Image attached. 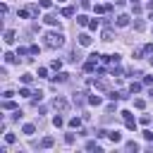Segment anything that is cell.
Segmentation results:
<instances>
[{"instance_id": "6da1fadb", "label": "cell", "mask_w": 153, "mask_h": 153, "mask_svg": "<svg viewBox=\"0 0 153 153\" xmlns=\"http://www.w3.org/2000/svg\"><path fill=\"white\" fill-rule=\"evenodd\" d=\"M45 45L48 48H62L65 45V36L60 31H50V33H45Z\"/></svg>"}, {"instance_id": "7a4b0ae2", "label": "cell", "mask_w": 153, "mask_h": 153, "mask_svg": "<svg viewBox=\"0 0 153 153\" xmlns=\"http://www.w3.org/2000/svg\"><path fill=\"white\" fill-rule=\"evenodd\" d=\"M53 105H55V110H67V108H69V103H67L65 98H55Z\"/></svg>"}, {"instance_id": "3957f363", "label": "cell", "mask_w": 153, "mask_h": 153, "mask_svg": "<svg viewBox=\"0 0 153 153\" xmlns=\"http://www.w3.org/2000/svg\"><path fill=\"white\" fill-rule=\"evenodd\" d=\"M50 79H53L55 84H65V81L69 79V74H65V72H57V74H55V76H50Z\"/></svg>"}, {"instance_id": "277c9868", "label": "cell", "mask_w": 153, "mask_h": 153, "mask_svg": "<svg viewBox=\"0 0 153 153\" xmlns=\"http://www.w3.org/2000/svg\"><path fill=\"white\" fill-rule=\"evenodd\" d=\"M43 22H45L48 26H57V17H55V14H45V17H43Z\"/></svg>"}, {"instance_id": "5b68a950", "label": "cell", "mask_w": 153, "mask_h": 153, "mask_svg": "<svg viewBox=\"0 0 153 153\" xmlns=\"http://www.w3.org/2000/svg\"><path fill=\"white\" fill-rule=\"evenodd\" d=\"M108 136H110V141H112V143H120V141H122V134H120L117 129H112V131H110Z\"/></svg>"}, {"instance_id": "8992f818", "label": "cell", "mask_w": 153, "mask_h": 153, "mask_svg": "<svg viewBox=\"0 0 153 153\" xmlns=\"http://www.w3.org/2000/svg\"><path fill=\"white\" fill-rule=\"evenodd\" d=\"M115 24H117V26H127V24H129V17H127V14H120V17L115 19Z\"/></svg>"}, {"instance_id": "52a82bcc", "label": "cell", "mask_w": 153, "mask_h": 153, "mask_svg": "<svg viewBox=\"0 0 153 153\" xmlns=\"http://www.w3.org/2000/svg\"><path fill=\"white\" fill-rule=\"evenodd\" d=\"M91 41H93V38H91L88 33H81V36H79V45H91Z\"/></svg>"}, {"instance_id": "ba28073f", "label": "cell", "mask_w": 153, "mask_h": 153, "mask_svg": "<svg viewBox=\"0 0 153 153\" xmlns=\"http://www.w3.org/2000/svg\"><path fill=\"white\" fill-rule=\"evenodd\" d=\"M88 22H91V19H88L86 14H79V17H76V24H79V26H88Z\"/></svg>"}, {"instance_id": "9c48e42d", "label": "cell", "mask_w": 153, "mask_h": 153, "mask_svg": "<svg viewBox=\"0 0 153 153\" xmlns=\"http://www.w3.org/2000/svg\"><path fill=\"white\" fill-rule=\"evenodd\" d=\"M5 43H14V31H12V29L5 31Z\"/></svg>"}, {"instance_id": "30bf717a", "label": "cell", "mask_w": 153, "mask_h": 153, "mask_svg": "<svg viewBox=\"0 0 153 153\" xmlns=\"http://www.w3.org/2000/svg\"><path fill=\"white\" fill-rule=\"evenodd\" d=\"M84 69H86V72H96V60H88V62H84Z\"/></svg>"}, {"instance_id": "8fae6325", "label": "cell", "mask_w": 153, "mask_h": 153, "mask_svg": "<svg viewBox=\"0 0 153 153\" xmlns=\"http://www.w3.org/2000/svg\"><path fill=\"white\" fill-rule=\"evenodd\" d=\"M86 100H88L91 105H100V103H103V98H100V96H88Z\"/></svg>"}, {"instance_id": "7c38bea8", "label": "cell", "mask_w": 153, "mask_h": 153, "mask_svg": "<svg viewBox=\"0 0 153 153\" xmlns=\"http://www.w3.org/2000/svg\"><path fill=\"white\" fill-rule=\"evenodd\" d=\"M2 108H5V110H17V105H14V100H10V98H5V103H2Z\"/></svg>"}, {"instance_id": "4fadbf2b", "label": "cell", "mask_w": 153, "mask_h": 153, "mask_svg": "<svg viewBox=\"0 0 153 153\" xmlns=\"http://www.w3.org/2000/svg\"><path fill=\"white\" fill-rule=\"evenodd\" d=\"M53 143H55V139H53V136H45V139L41 141V146H43V148H50Z\"/></svg>"}, {"instance_id": "5bb4252c", "label": "cell", "mask_w": 153, "mask_h": 153, "mask_svg": "<svg viewBox=\"0 0 153 153\" xmlns=\"http://www.w3.org/2000/svg\"><path fill=\"white\" fill-rule=\"evenodd\" d=\"M69 127H72V129H79V127H81V120H79V117H72V120H69Z\"/></svg>"}, {"instance_id": "9a60e30c", "label": "cell", "mask_w": 153, "mask_h": 153, "mask_svg": "<svg viewBox=\"0 0 153 153\" xmlns=\"http://www.w3.org/2000/svg\"><path fill=\"white\" fill-rule=\"evenodd\" d=\"M124 148H127V151H139V143H136V141H127Z\"/></svg>"}, {"instance_id": "2e32d148", "label": "cell", "mask_w": 153, "mask_h": 153, "mask_svg": "<svg viewBox=\"0 0 153 153\" xmlns=\"http://www.w3.org/2000/svg\"><path fill=\"white\" fill-rule=\"evenodd\" d=\"M131 12H134V14H139V12H141V2L131 0Z\"/></svg>"}, {"instance_id": "e0dca14e", "label": "cell", "mask_w": 153, "mask_h": 153, "mask_svg": "<svg viewBox=\"0 0 153 153\" xmlns=\"http://www.w3.org/2000/svg\"><path fill=\"white\" fill-rule=\"evenodd\" d=\"M72 100H74V105H81V103H84V93H74Z\"/></svg>"}, {"instance_id": "ac0fdd59", "label": "cell", "mask_w": 153, "mask_h": 153, "mask_svg": "<svg viewBox=\"0 0 153 153\" xmlns=\"http://www.w3.org/2000/svg\"><path fill=\"white\" fill-rule=\"evenodd\" d=\"M86 151H100V146H98L96 141H88V143H86Z\"/></svg>"}, {"instance_id": "d6986e66", "label": "cell", "mask_w": 153, "mask_h": 153, "mask_svg": "<svg viewBox=\"0 0 153 153\" xmlns=\"http://www.w3.org/2000/svg\"><path fill=\"white\" fill-rule=\"evenodd\" d=\"M38 7H43V10H50V7H53V0H41V2H38Z\"/></svg>"}, {"instance_id": "ffe728a7", "label": "cell", "mask_w": 153, "mask_h": 153, "mask_svg": "<svg viewBox=\"0 0 153 153\" xmlns=\"http://www.w3.org/2000/svg\"><path fill=\"white\" fill-rule=\"evenodd\" d=\"M134 29H136V31H143V29H146V24H143L141 19H136V22H134Z\"/></svg>"}, {"instance_id": "44dd1931", "label": "cell", "mask_w": 153, "mask_h": 153, "mask_svg": "<svg viewBox=\"0 0 153 153\" xmlns=\"http://www.w3.org/2000/svg\"><path fill=\"white\" fill-rule=\"evenodd\" d=\"M139 91H141V84H136V81H134V84L129 86V93H139Z\"/></svg>"}, {"instance_id": "7402d4cb", "label": "cell", "mask_w": 153, "mask_h": 153, "mask_svg": "<svg viewBox=\"0 0 153 153\" xmlns=\"http://www.w3.org/2000/svg\"><path fill=\"white\" fill-rule=\"evenodd\" d=\"M19 96H24V98H31V96H33V93H31V91H29V88H26V86H24V88H19Z\"/></svg>"}, {"instance_id": "603a6c76", "label": "cell", "mask_w": 153, "mask_h": 153, "mask_svg": "<svg viewBox=\"0 0 153 153\" xmlns=\"http://www.w3.org/2000/svg\"><path fill=\"white\" fill-rule=\"evenodd\" d=\"M53 124H55V127H62V124H65V120H62L60 115H55V117H53Z\"/></svg>"}, {"instance_id": "cb8c5ba5", "label": "cell", "mask_w": 153, "mask_h": 153, "mask_svg": "<svg viewBox=\"0 0 153 153\" xmlns=\"http://www.w3.org/2000/svg\"><path fill=\"white\" fill-rule=\"evenodd\" d=\"M62 14H65V17H74V7H65Z\"/></svg>"}, {"instance_id": "d4e9b609", "label": "cell", "mask_w": 153, "mask_h": 153, "mask_svg": "<svg viewBox=\"0 0 153 153\" xmlns=\"http://www.w3.org/2000/svg\"><path fill=\"white\" fill-rule=\"evenodd\" d=\"M103 41H112V31H110V29L103 31Z\"/></svg>"}, {"instance_id": "484cf974", "label": "cell", "mask_w": 153, "mask_h": 153, "mask_svg": "<svg viewBox=\"0 0 153 153\" xmlns=\"http://www.w3.org/2000/svg\"><path fill=\"white\" fill-rule=\"evenodd\" d=\"M124 124H127V129H136V122H134V117H131V120H124Z\"/></svg>"}, {"instance_id": "4316f807", "label": "cell", "mask_w": 153, "mask_h": 153, "mask_svg": "<svg viewBox=\"0 0 153 153\" xmlns=\"http://www.w3.org/2000/svg\"><path fill=\"white\" fill-rule=\"evenodd\" d=\"M33 131H36L33 124H24V134H33Z\"/></svg>"}, {"instance_id": "83f0119b", "label": "cell", "mask_w": 153, "mask_h": 153, "mask_svg": "<svg viewBox=\"0 0 153 153\" xmlns=\"http://www.w3.org/2000/svg\"><path fill=\"white\" fill-rule=\"evenodd\" d=\"M17 14H19V17H22V19H26V17H29V14H31V10H19V12H17Z\"/></svg>"}, {"instance_id": "f1b7e54d", "label": "cell", "mask_w": 153, "mask_h": 153, "mask_svg": "<svg viewBox=\"0 0 153 153\" xmlns=\"http://www.w3.org/2000/svg\"><path fill=\"white\" fill-rule=\"evenodd\" d=\"M88 29L96 31V29H98V19H91V22H88Z\"/></svg>"}, {"instance_id": "f546056e", "label": "cell", "mask_w": 153, "mask_h": 153, "mask_svg": "<svg viewBox=\"0 0 153 153\" xmlns=\"http://www.w3.org/2000/svg\"><path fill=\"white\" fill-rule=\"evenodd\" d=\"M22 81H24V84H31L33 76H31V74H22Z\"/></svg>"}, {"instance_id": "4dcf8cb0", "label": "cell", "mask_w": 153, "mask_h": 153, "mask_svg": "<svg viewBox=\"0 0 153 153\" xmlns=\"http://www.w3.org/2000/svg\"><path fill=\"white\" fill-rule=\"evenodd\" d=\"M5 141H7V143H14L17 136H14V134H5Z\"/></svg>"}, {"instance_id": "1f68e13d", "label": "cell", "mask_w": 153, "mask_h": 153, "mask_svg": "<svg viewBox=\"0 0 153 153\" xmlns=\"http://www.w3.org/2000/svg\"><path fill=\"white\" fill-rule=\"evenodd\" d=\"M14 60H17V57H14L12 53H5V62H14Z\"/></svg>"}, {"instance_id": "d6a6232c", "label": "cell", "mask_w": 153, "mask_h": 153, "mask_svg": "<svg viewBox=\"0 0 153 153\" xmlns=\"http://www.w3.org/2000/svg\"><path fill=\"white\" fill-rule=\"evenodd\" d=\"M50 67H53V69H60V67H62V62H60V60H53V62H50Z\"/></svg>"}, {"instance_id": "836d02e7", "label": "cell", "mask_w": 153, "mask_h": 153, "mask_svg": "<svg viewBox=\"0 0 153 153\" xmlns=\"http://www.w3.org/2000/svg\"><path fill=\"white\" fill-rule=\"evenodd\" d=\"M143 139H146V141H153V131L146 129V131H143Z\"/></svg>"}, {"instance_id": "e575fe53", "label": "cell", "mask_w": 153, "mask_h": 153, "mask_svg": "<svg viewBox=\"0 0 153 153\" xmlns=\"http://www.w3.org/2000/svg\"><path fill=\"white\" fill-rule=\"evenodd\" d=\"M134 105H136V108H139V110H141V108H143V105H146V103H143V100H141V98H136V100H134Z\"/></svg>"}, {"instance_id": "d590c367", "label": "cell", "mask_w": 153, "mask_h": 153, "mask_svg": "<svg viewBox=\"0 0 153 153\" xmlns=\"http://www.w3.org/2000/svg\"><path fill=\"white\" fill-rule=\"evenodd\" d=\"M139 122H141V124H148V122H151V117H148V115H141V120H139Z\"/></svg>"}, {"instance_id": "8d00e7d4", "label": "cell", "mask_w": 153, "mask_h": 153, "mask_svg": "<svg viewBox=\"0 0 153 153\" xmlns=\"http://www.w3.org/2000/svg\"><path fill=\"white\" fill-rule=\"evenodd\" d=\"M143 53H153V43H146L143 45Z\"/></svg>"}, {"instance_id": "74e56055", "label": "cell", "mask_w": 153, "mask_h": 153, "mask_svg": "<svg viewBox=\"0 0 153 153\" xmlns=\"http://www.w3.org/2000/svg\"><path fill=\"white\" fill-rule=\"evenodd\" d=\"M143 84L146 86H153V76H143Z\"/></svg>"}, {"instance_id": "f35d334b", "label": "cell", "mask_w": 153, "mask_h": 153, "mask_svg": "<svg viewBox=\"0 0 153 153\" xmlns=\"http://www.w3.org/2000/svg\"><path fill=\"white\" fill-rule=\"evenodd\" d=\"M57 2H65V0H57Z\"/></svg>"}]
</instances>
